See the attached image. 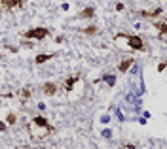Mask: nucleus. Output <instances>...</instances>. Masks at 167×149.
Returning a JSON list of instances; mask_svg holds the SVG:
<instances>
[{
  "label": "nucleus",
  "mask_w": 167,
  "mask_h": 149,
  "mask_svg": "<svg viewBox=\"0 0 167 149\" xmlns=\"http://www.w3.org/2000/svg\"><path fill=\"white\" fill-rule=\"evenodd\" d=\"M0 130H6V125H4V123H0Z\"/></svg>",
  "instance_id": "dca6fc26"
},
{
  "label": "nucleus",
  "mask_w": 167,
  "mask_h": 149,
  "mask_svg": "<svg viewBox=\"0 0 167 149\" xmlns=\"http://www.w3.org/2000/svg\"><path fill=\"white\" fill-rule=\"evenodd\" d=\"M82 32H84V34H87V36H93V34H97V27H95V25H91V27H86Z\"/></svg>",
  "instance_id": "9b49d317"
},
{
  "label": "nucleus",
  "mask_w": 167,
  "mask_h": 149,
  "mask_svg": "<svg viewBox=\"0 0 167 149\" xmlns=\"http://www.w3.org/2000/svg\"><path fill=\"white\" fill-rule=\"evenodd\" d=\"M154 25H156V28H158L160 30V38H162V40H165V32H167V25H165V19H162V21H156L154 23Z\"/></svg>",
  "instance_id": "423d86ee"
},
{
  "label": "nucleus",
  "mask_w": 167,
  "mask_h": 149,
  "mask_svg": "<svg viewBox=\"0 0 167 149\" xmlns=\"http://www.w3.org/2000/svg\"><path fill=\"white\" fill-rule=\"evenodd\" d=\"M76 81H78V77H76V76H74V77H70V79H68V81L65 83V89H67V91H72V85H74Z\"/></svg>",
  "instance_id": "f8f14e48"
},
{
  "label": "nucleus",
  "mask_w": 167,
  "mask_h": 149,
  "mask_svg": "<svg viewBox=\"0 0 167 149\" xmlns=\"http://www.w3.org/2000/svg\"><path fill=\"white\" fill-rule=\"evenodd\" d=\"M42 93H44L46 96H53L55 93H57V83H51V81H46L44 85H42Z\"/></svg>",
  "instance_id": "39448f33"
},
{
  "label": "nucleus",
  "mask_w": 167,
  "mask_h": 149,
  "mask_svg": "<svg viewBox=\"0 0 167 149\" xmlns=\"http://www.w3.org/2000/svg\"><path fill=\"white\" fill-rule=\"evenodd\" d=\"M95 15V8H86V9H82L80 13H78V17H82V19H91Z\"/></svg>",
  "instance_id": "6e6552de"
},
{
  "label": "nucleus",
  "mask_w": 167,
  "mask_h": 149,
  "mask_svg": "<svg viewBox=\"0 0 167 149\" xmlns=\"http://www.w3.org/2000/svg\"><path fill=\"white\" fill-rule=\"evenodd\" d=\"M48 34H50V30L46 27H36V28H31V30L23 32V38H27V40H44Z\"/></svg>",
  "instance_id": "7ed1b4c3"
},
{
  "label": "nucleus",
  "mask_w": 167,
  "mask_h": 149,
  "mask_svg": "<svg viewBox=\"0 0 167 149\" xmlns=\"http://www.w3.org/2000/svg\"><path fill=\"white\" fill-rule=\"evenodd\" d=\"M31 96V89H25L23 91V98H29Z\"/></svg>",
  "instance_id": "2eb2a0df"
},
{
  "label": "nucleus",
  "mask_w": 167,
  "mask_h": 149,
  "mask_svg": "<svg viewBox=\"0 0 167 149\" xmlns=\"http://www.w3.org/2000/svg\"><path fill=\"white\" fill-rule=\"evenodd\" d=\"M131 64H133V59H125V60H122V62H120L118 70H120V72H127V70L131 68Z\"/></svg>",
  "instance_id": "1a4fd4ad"
},
{
  "label": "nucleus",
  "mask_w": 167,
  "mask_h": 149,
  "mask_svg": "<svg viewBox=\"0 0 167 149\" xmlns=\"http://www.w3.org/2000/svg\"><path fill=\"white\" fill-rule=\"evenodd\" d=\"M23 6V0H0V8L4 9H15V8H21Z\"/></svg>",
  "instance_id": "20e7f679"
},
{
  "label": "nucleus",
  "mask_w": 167,
  "mask_h": 149,
  "mask_svg": "<svg viewBox=\"0 0 167 149\" xmlns=\"http://www.w3.org/2000/svg\"><path fill=\"white\" fill-rule=\"evenodd\" d=\"M29 132H31V138L32 140H44L53 132V127H51L48 119L42 117V115H36L32 117L31 123H29Z\"/></svg>",
  "instance_id": "f257e3e1"
},
{
  "label": "nucleus",
  "mask_w": 167,
  "mask_h": 149,
  "mask_svg": "<svg viewBox=\"0 0 167 149\" xmlns=\"http://www.w3.org/2000/svg\"><path fill=\"white\" fill-rule=\"evenodd\" d=\"M55 55H36V59H34V62L36 64H42V62H46V60H51Z\"/></svg>",
  "instance_id": "9d476101"
},
{
  "label": "nucleus",
  "mask_w": 167,
  "mask_h": 149,
  "mask_svg": "<svg viewBox=\"0 0 167 149\" xmlns=\"http://www.w3.org/2000/svg\"><path fill=\"white\" fill-rule=\"evenodd\" d=\"M8 123H10V125H14V123H15V115H14V113H10V115H8Z\"/></svg>",
  "instance_id": "4468645a"
},
{
  "label": "nucleus",
  "mask_w": 167,
  "mask_h": 149,
  "mask_svg": "<svg viewBox=\"0 0 167 149\" xmlns=\"http://www.w3.org/2000/svg\"><path fill=\"white\" fill-rule=\"evenodd\" d=\"M104 79H106V83H110V85H114V83H116L114 76H104Z\"/></svg>",
  "instance_id": "ddd939ff"
},
{
  "label": "nucleus",
  "mask_w": 167,
  "mask_h": 149,
  "mask_svg": "<svg viewBox=\"0 0 167 149\" xmlns=\"http://www.w3.org/2000/svg\"><path fill=\"white\" fill-rule=\"evenodd\" d=\"M0 59H2V55H0Z\"/></svg>",
  "instance_id": "f3484780"
},
{
  "label": "nucleus",
  "mask_w": 167,
  "mask_h": 149,
  "mask_svg": "<svg viewBox=\"0 0 167 149\" xmlns=\"http://www.w3.org/2000/svg\"><path fill=\"white\" fill-rule=\"evenodd\" d=\"M118 38H123V40L127 42V45H129L131 49L135 51H145V42H142V38L140 36H133V34H116V38L114 40H118Z\"/></svg>",
  "instance_id": "f03ea898"
},
{
  "label": "nucleus",
  "mask_w": 167,
  "mask_h": 149,
  "mask_svg": "<svg viewBox=\"0 0 167 149\" xmlns=\"http://www.w3.org/2000/svg\"><path fill=\"white\" fill-rule=\"evenodd\" d=\"M140 17H158V15H162V8H154L150 9V11H139Z\"/></svg>",
  "instance_id": "0eeeda50"
}]
</instances>
